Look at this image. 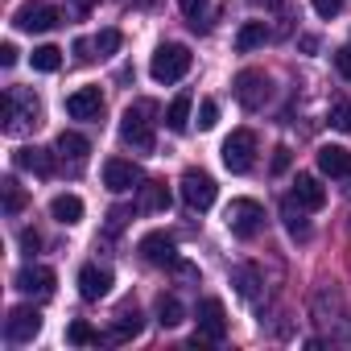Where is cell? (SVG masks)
Returning a JSON list of instances; mask_svg holds the SVG:
<instances>
[{"instance_id":"obj_1","label":"cell","mask_w":351,"mask_h":351,"mask_svg":"<svg viewBox=\"0 0 351 351\" xmlns=\"http://www.w3.org/2000/svg\"><path fill=\"white\" fill-rule=\"evenodd\" d=\"M0 128H5L9 136H25L42 124V104L34 91H5V99H0Z\"/></svg>"},{"instance_id":"obj_2","label":"cell","mask_w":351,"mask_h":351,"mask_svg":"<svg viewBox=\"0 0 351 351\" xmlns=\"http://www.w3.org/2000/svg\"><path fill=\"white\" fill-rule=\"evenodd\" d=\"M153 116H157L153 99H136V104H128L124 116H120V141L132 145L136 153H153Z\"/></svg>"},{"instance_id":"obj_3","label":"cell","mask_w":351,"mask_h":351,"mask_svg":"<svg viewBox=\"0 0 351 351\" xmlns=\"http://www.w3.org/2000/svg\"><path fill=\"white\" fill-rule=\"evenodd\" d=\"M186 71H191V50H186L182 42L157 46V54H153V62H149V75H153L157 83H178Z\"/></svg>"},{"instance_id":"obj_4","label":"cell","mask_w":351,"mask_h":351,"mask_svg":"<svg viewBox=\"0 0 351 351\" xmlns=\"http://www.w3.org/2000/svg\"><path fill=\"white\" fill-rule=\"evenodd\" d=\"M223 219H228V232H232V236L252 240V236L265 228V207H261L256 199H232L228 211H223Z\"/></svg>"},{"instance_id":"obj_5","label":"cell","mask_w":351,"mask_h":351,"mask_svg":"<svg viewBox=\"0 0 351 351\" xmlns=\"http://www.w3.org/2000/svg\"><path fill=\"white\" fill-rule=\"evenodd\" d=\"M178 191H182V203L191 211H211L215 207V195H219V186H215V178H211L207 169H186L182 182H178Z\"/></svg>"},{"instance_id":"obj_6","label":"cell","mask_w":351,"mask_h":351,"mask_svg":"<svg viewBox=\"0 0 351 351\" xmlns=\"http://www.w3.org/2000/svg\"><path fill=\"white\" fill-rule=\"evenodd\" d=\"M236 99L248 108V112H261L269 99H273V79L265 75V71H240L236 75Z\"/></svg>"},{"instance_id":"obj_7","label":"cell","mask_w":351,"mask_h":351,"mask_svg":"<svg viewBox=\"0 0 351 351\" xmlns=\"http://www.w3.org/2000/svg\"><path fill=\"white\" fill-rule=\"evenodd\" d=\"M256 161V132L252 128H236L228 141H223V165L232 173H248Z\"/></svg>"},{"instance_id":"obj_8","label":"cell","mask_w":351,"mask_h":351,"mask_svg":"<svg viewBox=\"0 0 351 351\" xmlns=\"http://www.w3.org/2000/svg\"><path fill=\"white\" fill-rule=\"evenodd\" d=\"M141 182H145V173H141L136 161H124V157H108V161H104V186H108L112 195L141 191Z\"/></svg>"},{"instance_id":"obj_9","label":"cell","mask_w":351,"mask_h":351,"mask_svg":"<svg viewBox=\"0 0 351 351\" xmlns=\"http://www.w3.org/2000/svg\"><path fill=\"white\" fill-rule=\"evenodd\" d=\"M58 21H62L58 9H54V5H42V0H29V5H21V9L13 13V25H17L21 34H50Z\"/></svg>"},{"instance_id":"obj_10","label":"cell","mask_w":351,"mask_h":351,"mask_svg":"<svg viewBox=\"0 0 351 351\" xmlns=\"http://www.w3.org/2000/svg\"><path fill=\"white\" fill-rule=\"evenodd\" d=\"M136 252H141L145 265H157V269H173V265H178V244H173V236H165V232L141 236Z\"/></svg>"},{"instance_id":"obj_11","label":"cell","mask_w":351,"mask_h":351,"mask_svg":"<svg viewBox=\"0 0 351 351\" xmlns=\"http://www.w3.org/2000/svg\"><path fill=\"white\" fill-rule=\"evenodd\" d=\"M87 153H91V141H87V136H79V132H58L54 157H58V165H62L66 173H83Z\"/></svg>"},{"instance_id":"obj_12","label":"cell","mask_w":351,"mask_h":351,"mask_svg":"<svg viewBox=\"0 0 351 351\" xmlns=\"http://www.w3.org/2000/svg\"><path fill=\"white\" fill-rule=\"evenodd\" d=\"M5 335H9V343H34L42 335V314L34 306H13L5 318Z\"/></svg>"},{"instance_id":"obj_13","label":"cell","mask_w":351,"mask_h":351,"mask_svg":"<svg viewBox=\"0 0 351 351\" xmlns=\"http://www.w3.org/2000/svg\"><path fill=\"white\" fill-rule=\"evenodd\" d=\"M13 285H17L25 298H38V302H46V298L54 293V269H46V265H25V269H17Z\"/></svg>"},{"instance_id":"obj_14","label":"cell","mask_w":351,"mask_h":351,"mask_svg":"<svg viewBox=\"0 0 351 351\" xmlns=\"http://www.w3.org/2000/svg\"><path fill=\"white\" fill-rule=\"evenodd\" d=\"M195 322H199V335H207L211 343H223L228 339V310H223L219 298H203Z\"/></svg>"},{"instance_id":"obj_15","label":"cell","mask_w":351,"mask_h":351,"mask_svg":"<svg viewBox=\"0 0 351 351\" xmlns=\"http://www.w3.org/2000/svg\"><path fill=\"white\" fill-rule=\"evenodd\" d=\"M66 116L71 120H99L104 116V95L99 87H79L66 95Z\"/></svg>"},{"instance_id":"obj_16","label":"cell","mask_w":351,"mask_h":351,"mask_svg":"<svg viewBox=\"0 0 351 351\" xmlns=\"http://www.w3.org/2000/svg\"><path fill=\"white\" fill-rule=\"evenodd\" d=\"M289 199H293L302 211H322V207H326V186L314 178V173H298V178H293V191H289Z\"/></svg>"},{"instance_id":"obj_17","label":"cell","mask_w":351,"mask_h":351,"mask_svg":"<svg viewBox=\"0 0 351 351\" xmlns=\"http://www.w3.org/2000/svg\"><path fill=\"white\" fill-rule=\"evenodd\" d=\"M141 330H145V318H141V310L128 302V306H120V314L112 318V326H108L104 339H108V343H132Z\"/></svg>"},{"instance_id":"obj_18","label":"cell","mask_w":351,"mask_h":351,"mask_svg":"<svg viewBox=\"0 0 351 351\" xmlns=\"http://www.w3.org/2000/svg\"><path fill=\"white\" fill-rule=\"evenodd\" d=\"M108 289H112V273L108 269H99V265L79 269V293H83V302H99V298H108Z\"/></svg>"},{"instance_id":"obj_19","label":"cell","mask_w":351,"mask_h":351,"mask_svg":"<svg viewBox=\"0 0 351 351\" xmlns=\"http://www.w3.org/2000/svg\"><path fill=\"white\" fill-rule=\"evenodd\" d=\"M318 169L326 178H351V149L343 145H322L318 149Z\"/></svg>"},{"instance_id":"obj_20","label":"cell","mask_w":351,"mask_h":351,"mask_svg":"<svg viewBox=\"0 0 351 351\" xmlns=\"http://www.w3.org/2000/svg\"><path fill=\"white\" fill-rule=\"evenodd\" d=\"M191 108H195L191 91H178V95L169 99V108H165V128L169 132H186L191 128Z\"/></svg>"},{"instance_id":"obj_21","label":"cell","mask_w":351,"mask_h":351,"mask_svg":"<svg viewBox=\"0 0 351 351\" xmlns=\"http://www.w3.org/2000/svg\"><path fill=\"white\" fill-rule=\"evenodd\" d=\"M13 161H17V169H29V173H38V178H46V173H54V161H58V157L34 145V149H21Z\"/></svg>"},{"instance_id":"obj_22","label":"cell","mask_w":351,"mask_h":351,"mask_svg":"<svg viewBox=\"0 0 351 351\" xmlns=\"http://www.w3.org/2000/svg\"><path fill=\"white\" fill-rule=\"evenodd\" d=\"M232 285H236L240 298L256 302V298H261V269H256V265H236V269H232Z\"/></svg>"},{"instance_id":"obj_23","label":"cell","mask_w":351,"mask_h":351,"mask_svg":"<svg viewBox=\"0 0 351 351\" xmlns=\"http://www.w3.org/2000/svg\"><path fill=\"white\" fill-rule=\"evenodd\" d=\"M269 42V25L265 21H248V25H240V34H236V50L240 54H252L256 46H265Z\"/></svg>"},{"instance_id":"obj_24","label":"cell","mask_w":351,"mask_h":351,"mask_svg":"<svg viewBox=\"0 0 351 351\" xmlns=\"http://www.w3.org/2000/svg\"><path fill=\"white\" fill-rule=\"evenodd\" d=\"M50 215H54L58 223H79V219H83V199H79V195H58V199L50 203Z\"/></svg>"},{"instance_id":"obj_25","label":"cell","mask_w":351,"mask_h":351,"mask_svg":"<svg viewBox=\"0 0 351 351\" xmlns=\"http://www.w3.org/2000/svg\"><path fill=\"white\" fill-rule=\"evenodd\" d=\"M281 219H285V232H289L293 240H306V236H310V223L302 219V207H298L293 199L281 203Z\"/></svg>"},{"instance_id":"obj_26","label":"cell","mask_w":351,"mask_h":351,"mask_svg":"<svg viewBox=\"0 0 351 351\" xmlns=\"http://www.w3.org/2000/svg\"><path fill=\"white\" fill-rule=\"evenodd\" d=\"M141 207H145V211H165V207H169L165 182H141Z\"/></svg>"},{"instance_id":"obj_27","label":"cell","mask_w":351,"mask_h":351,"mask_svg":"<svg viewBox=\"0 0 351 351\" xmlns=\"http://www.w3.org/2000/svg\"><path fill=\"white\" fill-rule=\"evenodd\" d=\"M29 62H34V71H42V75H54V71L62 66V50H58V46H38Z\"/></svg>"},{"instance_id":"obj_28","label":"cell","mask_w":351,"mask_h":351,"mask_svg":"<svg viewBox=\"0 0 351 351\" xmlns=\"http://www.w3.org/2000/svg\"><path fill=\"white\" fill-rule=\"evenodd\" d=\"M182 318H186V310H182L178 298H161L157 302V322L161 326H182Z\"/></svg>"},{"instance_id":"obj_29","label":"cell","mask_w":351,"mask_h":351,"mask_svg":"<svg viewBox=\"0 0 351 351\" xmlns=\"http://www.w3.org/2000/svg\"><path fill=\"white\" fill-rule=\"evenodd\" d=\"M66 343H75V347H91V343H99V335H95L83 318H75V322L66 326Z\"/></svg>"},{"instance_id":"obj_30","label":"cell","mask_w":351,"mask_h":351,"mask_svg":"<svg viewBox=\"0 0 351 351\" xmlns=\"http://www.w3.org/2000/svg\"><path fill=\"white\" fill-rule=\"evenodd\" d=\"M91 42H95V54H99V58H108V54H116V50H120V42H124V38H120V29H99Z\"/></svg>"},{"instance_id":"obj_31","label":"cell","mask_w":351,"mask_h":351,"mask_svg":"<svg viewBox=\"0 0 351 351\" xmlns=\"http://www.w3.org/2000/svg\"><path fill=\"white\" fill-rule=\"evenodd\" d=\"M0 186H5V211H9V215H21L25 195H21V186H17V178H5Z\"/></svg>"},{"instance_id":"obj_32","label":"cell","mask_w":351,"mask_h":351,"mask_svg":"<svg viewBox=\"0 0 351 351\" xmlns=\"http://www.w3.org/2000/svg\"><path fill=\"white\" fill-rule=\"evenodd\" d=\"M330 124H335L339 132H351V99H339V104L330 108Z\"/></svg>"},{"instance_id":"obj_33","label":"cell","mask_w":351,"mask_h":351,"mask_svg":"<svg viewBox=\"0 0 351 351\" xmlns=\"http://www.w3.org/2000/svg\"><path fill=\"white\" fill-rule=\"evenodd\" d=\"M215 124H219V104H215V99H203V104H199V128L207 132V128H215Z\"/></svg>"},{"instance_id":"obj_34","label":"cell","mask_w":351,"mask_h":351,"mask_svg":"<svg viewBox=\"0 0 351 351\" xmlns=\"http://www.w3.org/2000/svg\"><path fill=\"white\" fill-rule=\"evenodd\" d=\"M310 5H314V13H318V17H326V21L343 13V0H310Z\"/></svg>"},{"instance_id":"obj_35","label":"cell","mask_w":351,"mask_h":351,"mask_svg":"<svg viewBox=\"0 0 351 351\" xmlns=\"http://www.w3.org/2000/svg\"><path fill=\"white\" fill-rule=\"evenodd\" d=\"M178 9H182V13L199 25V17H203V9H207V0H178Z\"/></svg>"},{"instance_id":"obj_36","label":"cell","mask_w":351,"mask_h":351,"mask_svg":"<svg viewBox=\"0 0 351 351\" xmlns=\"http://www.w3.org/2000/svg\"><path fill=\"white\" fill-rule=\"evenodd\" d=\"M335 66H339V75L351 83V46H343V50H335Z\"/></svg>"},{"instance_id":"obj_37","label":"cell","mask_w":351,"mask_h":351,"mask_svg":"<svg viewBox=\"0 0 351 351\" xmlns=\"http://www.w3.org/2000/svg\"><path fill=\"white\" fill-rule=\"evenodd\" d=\"M75 58H79V62H91V58H95V42H91V38H79V42H75Z\"/></svg>"},{"instance_id":"obj_38","label":"cell","mask_w":351,"mask_h":351,"mask_svg":"<svg viewBox=\"0 0 351 351\" xmlns=\"http://www.w3.org/2000/svg\"><path fill=\"white\" fill-rule=\"evenodd\" d=\"M21 248H25V252H29V256H34V252H38V248H42V236H38V232H34V228H25V232H21Z\"/></svg>"},{"instance_id":"obj_39","label":"cell","mask_w":351,"mask_h":351,"mask_svg":"<svg viewBox=\"0 0 351 351\" xmlns=\"http://www.w3.org/2000/svg\"><path fill=\"white\" fill-rule=\"evenodd\" d=\"M289 169V149L281 145V149H273V173H285Z\"/></svg>"},{"instance_id":"obj_40","label":"cell","mask_w":351,"mask_h":351,"mask_svg":"<svg viewBox=\"0 0 351 351\" xmlns=\"http://www.w3.org/2000/svg\"><path fill=\"white\" fill-rule=\"evenodd\" d=\"M128 215H132V211H124V207H116V211L108 215V232H120V228L128 223Z\"/></svg>"},{"instance_id":"obj_41","label":"cell","mask_w":351,"mask_h":351,"mask_svg":"<svg viewBox=\"0 0 351 351\" xmlns=\"http://www.w3.org/2000/svg\"><path fill=\"white\" fill-rule=\"evenodd\" d=\"M13 62H17V46L5 42V46H0V66H13Z\"/></svg>"},{"instance_id":"obj_42","label":"cell","mask_w":351,"mask_h":351,"mask_svg":"<svg viewBox=\"0 0 351 351\" xmlns=\"http://www.w3.org/2000/svg\"><path fill=\"white\" fill-rule=\"evenodd\" d=\"M87 9H91V0H75V5H71V13H75V17H83Z\"/></svg>"},{"instance_id":"obj_43","label":"cell","mask_w":351,"mask_h":351,"mask_svg":"<svg viewBox=\"0 0 351 351\" xmlns=\"http://www.w3.org/2000/svg\"><path fill=\"white\" fill-rule=\"evenodd\" d=\"M248 5H256V9L265 5V9H269V5H281V0H248Z\"/></svg>"}]
</instances>
